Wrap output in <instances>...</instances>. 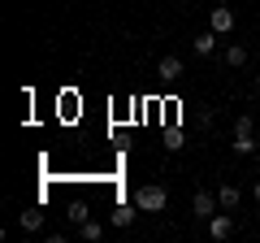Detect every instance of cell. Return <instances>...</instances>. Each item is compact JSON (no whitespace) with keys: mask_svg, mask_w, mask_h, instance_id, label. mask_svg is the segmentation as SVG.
<instances>
[{"mask_svg":"<svg viewBox=\"0 0 260 243\" xmlns=\"http://www.w3.org/2000/svg\"><path fill=\"white\" fill-rule=\"evenodd\" d=\"M256 204H260V183H256Z\"/></svg>","mask_w":260,"mask_h":243,"instance_id":"2e32d148","label":"cell"},{"mask_svg":"<svg viewBox=\"0 0 260 243\" xmlns=\"http://www.w3.org/2000/svg\"><path fill=\"white\" fill-rule=\"evenodd\" d=\"M256 169H260V148H256Z\"/></svg>","mask_w":260,"mask_h":243,"instance_id":"e0dca14e","label":"cell"},{"mask_svg":"<svg viewBox=\"0 0 260 243\" xmlns=\"http://www.w3.org/2000/svg\"><path fill=\"white\" fill-rule=\"evenodd\" d=\"M225 66H230V70H243V66H247V48H243V44H230V48H225Z\"/></svg>","mask_w":260,"mask_h":243,"instance_id":"ba28073f","label":"cell"},{"mask_svg":"<svg viewBox=\"0 0 260 243\" xmlns=\"http://www.w3.org/2000/svg\"><path fill=\"white\" fill-rule=\"evenodd\" d=\"M87 217H91V213H87V204H83V200H74V204H70V222H74V226H83Z\"/></svg>","mask_w":260,"mask_h":243,"instance_id":"4fadbf2b","label":"cell"},{"mask_svg":"<svg viewBox=\"0 0 260 243\" xmlns=\"http://www.w3.org/2000/svg\"><path fill=\"white\" fill-rule=\"evenodd\" d=\"M135 208H139V204H135ZM135 208H130V204H121V208H113V217H109V222L117 226V230H126V226L135 222Z\"/></svg>","mask_w":260,"mask_h":243,"instance_id":"30bf717a","label":"cell"},{"mask_svg":"<svg viewBox=\"0 0 260 243\" xmlns=\"http://www.w3.org/2000/svg\"><path fill=\"white\" fill-rule=\"evenodd\" d=\"M256 92H260V74H256Z\"/></svg>","mask_w":260,"mask_h":243,"instance_id":"ac0fdd59","label":"cell"},{"mask_svg":"<svg viewBox=\"0 0 260 243\" xmlns=\"http://www.w3.org/2000/svg\"><path fill=\"white\" fill-rule=\"evenodd\" d=\"M217 39H221V35H217V31L208 26L204 35H195V39H191V48H195L200 56H213V52H217Z\"/></svg>","mask_w":260,"mask_h":243,"instance_id":"5b68a950","label":"cell"},{"mask_svg":"<svg viewBox=\"0 0 260 243\" xmlns=\"http://www.w3.org/2000/svg\"><path fill=\"white\" fill-rule=\"evenodd\" d=\"M135 204H139V213H160V208L169 204V191L160 187V183H143V187L135 191Z\"/></svg>","mask_w":260,"mask_h":243,"instance_id":"6da1fadb","label":"cell"},{"mask_svg":"<svg viewBox=\"0 0 260 243\" xmlns=\"http://www.w3.org/2000/svg\"><path fill=\"white\" fill-rule=\"evenodd\" d=\"M100 234H104V226H100V222H91V217L78 226V239H83V243H100Z\"/></svg>","mask_w":260,"mask_h":243,"instance_id":"9c48e42d","label":"cell"},{"mask_svg":"<svg viewBox=\"0 0 260 243\" xmlns=\"http://www.w3.org/2000/svg\"><path fill=\"white\" fill-rule=\"evenodd\" d=\"M256 131V122L247 117V113H239V122H234V135H251Z\"/></svg>","mask_w":260,"mask_h":243,"instance_id":"9a60e30c","label":"cell"},{"mask_svg":"<svg viewBox=\"0 0 260 243\" xmlns=\"http://www.w3.org/2000/svg\"><path fill=\"white\" fill-rule=\"evenodd\" d=\"M18 226H22V230H44V213H39V208H30V213L18 217Z\"/></svg>","mask_w":260,"mask_h":243,"instance_id":"8fae6325","label":"cell"},{"mask_svg":"<svg viewBox=\"0 0 260 243\" xmlns=\"http://www.w3.org/2000/svg\"><path fill=\"white\" fill-rule=\"evenodd\" d=\"M156 74L165 78V83H174V78H182V61H178L174 52H169V56H160V66H156Z\"/></svg>","mask_w":260,"mask_h":243,"instance_id":"8992f818","label":"cell"},{"mask_svg":"<svg viewBox=\"0 0 260 243\" xmlns=\"http://www.w3.org/2000/svg\"><path fill=\"white\" fill-rule=\"evenodd\" d=\"M234 152H243V157H256V139H251V135H234Z\"/></svg>","mask_w":260,"mask_h":243,"instance_id":"7c38bea8","label":"cell"},{"mask_svg":"<svg viewBox=\"0 0 260 243\" xmlns=\"http://www.w3.org/2000/svg\"><path fill=\"white\" fill-rule=\"evenodd\" d=\"M191 208H195V213H200V217H213L217 208H221V204H217V191H195Z\"/></svg>","mask_w":260,"mask_h":243,"instance_id":"277c9868","label":"cell"},{"mask_svg":"<svg viewBox=\"0 0 260 243\" xmlns=\"http://www.w3.org/2000/svg\"><path fill=\"white\" fill-rule=\"evenodd\" d=\"M165 148H169V152L182 148V131H178V126H169V131H165Z\"/></svg>","mask_w":260,"mask_h":243,"instance_id":"5bb4252c","label":"cell"},{"mask_svg":"<svg viewBox=\"0 0 260 243\" xmlns=\"http://www.w3.org/2000/svg\"><path fill=\"white\" fill-rule=\"evenodd\" d=\"M208 234H213L217 243H225V239L234 234V213H230V208H221V213L208 217Z\"/></svg>","mask_w":260,"mask_h":243,"instance_id":"7a4b0ae2","label":"cell"},{"mask_svg":"<svg viewBox=\"0 0 260 243\" xmlns=\"http://www.w3.org/2000/svg\"><path fill=\"white\" fill-rule=\"evenodd\" d=\"M208 26H213L217 35H230V31H234V9H230V5H213V13H208Z\"/></svg>","mask_w":260,"mask_h":243,"instance_id":"3957f363","label":"cell"},{"mask_svg":"<svg viewBox=\"0 0 260 243\" xmlns=\"http://www.w3.org/2000/svg\"><path fill=\"white\" fill-rule=\"evenodd\" d=\"M217 204H221V208H230V213H234V208H239V187H234V183L217 187Z\"/></svg>","mask_w":260,"mask_h":243,"instance_id":"52a82bcc","label":"cell"}]
</instances>
